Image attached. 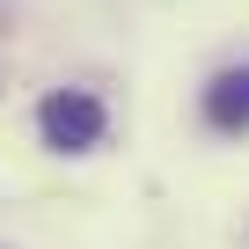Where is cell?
Returning <instances> with one entry per match:
<instances>
[{"mask_svg": "<svg viewBox=\"0 0 249 249\" xmlns=\"http://www.w3.org/2000/svg\"><path fill=\"white\" fill-rule=\"evenodd\" d=\"M37 132H44V147H59V154H88V147L103 140V103H95L88 88H52V95L37 103Z\"/></svg>", "mask_w": 249, "mask_h": 249, "instance_id": "cell-1", "label": "cell"}, {"mask_svg": "<svg viewBox=\"0 0 249 249\" xmlns=\"http://www.w3.org/2000/svg\"><path fill=\"white\" fill-rule=\"evenodd\" d=\"M205 124H213V132H249V66L213 73V88H205Z\"/></svg>", "mask_w": 249, "mask_h": 249, "instance_id": "cell-2", "label": "cell"}]
</instances>
